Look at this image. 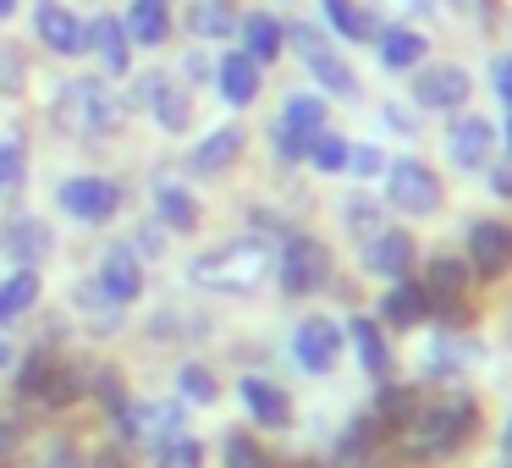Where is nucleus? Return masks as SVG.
<instances>
[{"label": "nucleus", "mask_w": 512, "mask_h": 468, "mask_svg": "<svg viewBox=\"0 0 512 468\" xmlns=\"http://www.w3.org/2000/svg\"><path fill=\"white\" fill-rule=\"evenodd\" d=\"M276 270V254L254 237H237V243H221L210 254H199L188 265V281L204 292H226V298H243V292L265 287V276Z\"/></svg>", "instance_id": "f257e3e1"}, {"label": "nucleus", "mask_w": 512, "mask_h": 468, "mask_svg": "<svg viewBox=\"0 0 512 468\" xmlns=\"http://www.w3.org/2000/svg\"><path fill=\"white\" fill-rule=\"evenodd\" d=\"M56 127L83 138V144H94V138H111L122 127V105L105 89V78H72L56 94Z\"/></svg>", "instance_id": "f03ea898"}, {"label": "nucleus", "mask_w": 512, "mask_h": 468, "mask_svg": "<svg viewBox=\"0 0 512 468\" xmlns=\"http://www.w3.org/2000/svg\"><path fill=\"white\" fill-rule=\"evenodd\" d=\"M468 430H474V402H435L424 413H408V424H402V457L435 463V457L457 452V441Z\"/></svg>", "instance_id": "7ed1b4c3"}, {"label": "nucleus", "mask_w": 512, "mask_h": 468, "mask_svg": "<svg viewBox=\"0 0 512 468\" xmlns=\"http://www.w3.org/2000/svg\"><path fill=\"white\" fill-rule=\"evenodd\" d=\"M276 276H281V292L309 298V292H320L325 281H331V254H325V243H314V237H287V243H281V259H276Z\"/></svg>", "instance_id": "20e7f679"}, {"label": "nucleus", "mask_w": 512, "mask_h": 468, "mask_svg": "<svg viewBox=\"0 0 512 468\" xmlns=\"http://www.w3.org/2000/svg\"><path fill=\"white\" fill-rule=\"evenodd\" d=\"M386 199L402 215H435L441 210V177L419 160H397V166H386Z\"/></svg>", "instance_id": "39448f33"}, {"label": "nucleus", "mask_w": 512, "mask_h": 468, "mask_svg": "<svg viewBox=\"0 0 512 468\" xmlns=\"http://www.w3.org/2000/svg\"><path fill=\"white\" fill-rule=\"evenodd\" d=\"M287 39L298 45V56L309 61V72L320 78V89H325V94H336V100H358V78H353V67H347V61L336 56V50H325L314 28H287Z\"/></svg>", "instance_id": "423d86ee"}, {"label": "nucleus", "mask_w": 512, "mask_h": 468, "mask_svg": "<svg viewBox=\"0 0 512 468\" xmlns=\"http://www.w3.org/2000/svg\"><path fill=\"white\" fill-rule=\"evenodd\" d=\"M56 204L72 215V221L100 226V221H111V215H116L122 188H116V182H105V177H72V182H61V188H56Z\"/></svg>", "instance_id": "0eeeda50"}, {"label": "nucleus", "mask_w": 512, "mask_h": 468, "mask_svg": "<svg viewBox=\"0 0 512 468\" xmlns=\"http://www.w3.org/2000/svg\"><path fill=\"white\" fill-rule=\"evenodd\" d=\"M325 133V100H314V94H298V100H287V111H281L276 133H270V144H276L281 160H303V149H309V138Z\"/></svg>", "instance_id": "6e6552de"}, {"label": "nucleus", "mask_w": 512, "mask_h": 468, "mask_svg": "<svg viewBox=\"0 0 512 468\" xmlns=\"http://www.w3.org/2000/svg\"><path fill=\"white\" fill-rule=\"evenodd\" d=\"M94 287H100L105 298L116 303V309H127V303H138V292H144V259H138L127 243L105 248V259H100V276H94Z\"/></svg>", "instance_id": "1a4fd4ad"}, {"label": "nucleus", "mask_w": 512, "mask_h": 468, "mask_svg": "<svg viewBox=\"0 0 512 468\" xmlns=\"http://www.w3.org/2000/svg\"><path fill=\"white\" fill-rule=\"evenodd\" d=\"M133 105H149V111H155V122L166 127V133H182V127H188V111H193L188 89H177V83L160 78V72H149V78L133 83Z\"/></svg>", "instance_id": "9d476101"}, {"label": "nucleus", "mask_w": 512, "mask_h": 468, "mask_svg": "<svg viewBox=\"0 0 512 468\" xmlns=\"http://www.w3.org/2000/svg\"><path fill=\"white\" fill-rule=\"evenodd\" d=\"M292 353H298V364L309 369V375H325V369L342 358V325L325 320V314H314V320L298 325V336H292Z\"/></svg>", "instance_id": "9b49d317"}, {"label": "nucleus", "mask_w": 512, "mask_h": 468, "mask_svg": "<svg viewBox=\"0 0 512 468\" xmlns=\"http://www.w3.org/2000/svg\"><path fill=\"white\" fill-rule=\"evenodd\" d=\"M116 419H122V430L133 435V441H144V446H166L171 435H182V408L177 402H133V408H122Z\"/></svg>", "instance_id": "f8f14e48"}, {"label": "nucleus", "mask_w": 512, "mask_h": 468, "mask_svg": "<svg viewBox=\"0 0 512 468\" xmlns=\"http://www.w3.org/2000/svg\"><path fill=\"white\" fill-rule=\"evenodd\" d=\"M463 100H468L463 67H419L413 72V105H424V111H457Z\"/></svg>", "instance_id": "ddd939ff"}, {"label": "nucleus", "mask_w": 512, "mask_h": 468, "mask_svg": "<svg viewBox=\"0 0 512 468\" xmlns=\"http://www.w3.org/2000/svg\"><path fill=\"white\" fill-rule=\"evenodd\" d=\"M34 28H39V39H45V50H56V56H83V50H89V28H83L61 0H45V6H39Z\"/></svg>", "instance_id": "4468645a"}, {"label": "nucleus", "mask_w": 512, "mask_h": 468, "mask_svg": "<svg viewBox=\"0 0 512 468\" xmlns=\"http://www.w3.org/2000/svg\"><path fill=\"white\" fill-rule=\"evenodd\" d=\"M490 149H496V127H490L485 116H463V122H452V133H446V155H452L457 171H479L490 160Z\"/></svg>", "instance_id": "2eb2a0df"}, {"label": "nucleus", "mask_w": 512, "mask_h": 468, "mask_svg": "<svg viewBox=\"0 0 512 468\" xmlns=\"http://www.w3.org/2000/svg\"><path fill=\"white\" fill-rule=\"evenodd\" d=\"M364 270H369V276H386V281H402L413 270V237L408 232L364 237Z\"/></svg>", "instance_id": "dca6fc26"}, {"label": "nucleus", "mask_w": 512, "mask_h": 468, "mask_svg": "<svg viewBox=\"0 0 512 468\" xmlns=\"http://www.w3.org/2000/svg\"><path fill=\"white\" fill-rule=\"evenodd\" d=\"M468 259H474L479 276H501V270H512V226L479 221L474 232H468Z\"/></svg>", "instance_id": "f3484780"}, {"label": "nucleus", "mask_w": 512, "mask_h": 468, "mask_svg": "<svg viewBox=\"0 0 512 468\" xmlns=\"http://www.w3.org/2000/svg\"><path fill=\"white\" fill-rule=\"evenodd\" d=\"M215 83H221L226 105H254L259 100V61L243 56V50H232V56H221V67H215Z\"/></svg>", "instance_id": "a211bd4d"}, {"label": "nucleus", "mask_w": 512, "mask_h": 468, "mask_svg": "<svg viewBox=\"0 0 512 468\" xmlns=\"http://www.w3.org/2000/svg\"><path fill=\"white\" fill-rule=\"evenodd\" d=\"M6 254L17 259V270L45 265V254H50V226L39 221V215H17V221L6 226Z\"/></svg>", "instance_id": "6ab92c4d"}, {"label": "nucleus", "mask_w": 512, "mask_h": 468, "mask_svg": "<svg viewBox=\"0 0 512 468\" xmlns=\"http://www.w3.org/2000/svg\"><path fill=\"white\" fill-rule=\"evenodd\" d=\"M237 155H243V127H215V133L193 149L188 166H193V177H221Z\"/></svg>", "instance_id": "aec40b11"}, {"label": "nucleus", "mask_w": 512, "mask_h": 468, "mask_svg": "<svg viewBox=\"0 0 512 468\" xmlns=\"http://www.w3.org/2000/svg\"><path fill=\"white\" fill-rule=\"evenodd\" d=\"M237 391H243V402H248V413H254V424H270V430H281V424L292 419L287 391H276L270 380H254V375H248Z\"/></svg>", "instance_id": "412c9836"}, {"label": "nucleus", "mask_w": 512, "mask_h": 468, "mask_svg": "<svg viewBox=\"0 0 512 468\" xmlns=\"http://www.w3.org/2000/svg\"><path fill=\"white\" fill-rule=\"evenodd\" d=\"M127 45H144V50H155V45H166V34H171V17H166V6L160 0H133V12H127Z\"/></svg>", "instance_id": "4be33fe9"}, {"label": "nucleus", "mask_w": 512, "mask_h": 468, "mask_svg": "<svg viewBox=\"0 0 512 468\" xmlns=\"http://www.w3.org/2000/svg\"><path fill=\"white\" fill-rule=\"evenodd\" d=\"M155 215L171 232H193L199 226V204H193V193L182 182H155Z\"/></svg>", "instance_id": "5701e85b"}, {"label": "nucleus", "mask_w": 512, "mask_h": 468, "mask_svg": "<svg viewBox=\"0 0 512 468\" xmlns=\"http://www.w3.org/2000/svg\"><path fill=\"white\" fill-rule=\"evenodd\" d=\"M89 50H100V67L111 72V78H122L127 72V28L116 23V17H100V23H89Z\"/></svg>", "instance_id": "b1692460"}, {"label": "nucleus", "mask_w": 512, "mask_h": 468, "mask_svg": "<svg viewBox=\"0 0 512 468\" xmlns=\"http://www.w3.org/2000/svg\"><path fill=\"white\" fill-rule=\"evenodd\" d=\"M424 50H430V39L413 34V28H386V34H380V61H386L391 72L424 67Z\"/></svg>", "instance_id": "393cba45"}, {"label": "nucleus", "mask_w": 512, "mask_h": 468, "mask_svg": "<svg viewBox=\"0 0 512 468\" xmlns=\"http://www.w3.org/2000/svg\"><path fill=\"white\" fill-rule=\"evenodd\" d=\"M34 303H39V270H12V276L0 281V325L23 320Z\"/></svg>", "instance_id": "a878e982"}, {"label": "nucleus", "mask_w": 512, "mask_h": 468, "mask_svg": "<svg viewBox=\"0 0 512 468\" xmlns=\"http://www.w3.org/2000/svg\"><path fill=\"white\" fill-rule=\"evenodd\" d=\"M380 309H386V320H391V325H419L424 314H430V292H424L419 281L402 276L397 287L386 292V303H380Z\"/></svg>", "instance_id": "bb28decb"}, {"label": "nucleus", "mask_w": 512, "mask_h": 468, "mask_svg": "<svg viewBox=\"0 0 512 468\" xmlns=\"http://www.w3.org/2000/svg\"><path fill=\"white\" fill-rule=\"evenodd\" d=\"M281 39H287V28L276 23V17H265V12H254V17H243V56H254V61H276L281 56Z\"/></svg>", "instance_id": "cd10ccee"}, {"label": "nucleus", "mask_w": 512, "mask_h": 468, "mask_svg": "<svg viewBox=\"0 0 512 468\" xmlns=\"http://www.w3.org/2000/svg\"><path fill=\"white\" fill-rule=\"evenodd\" d=\"M347 336H353V347H358V364H364L369 375H386V369H391V353H386V336H380V325H369V314H358V320L347 325Z\"/></svg>", "instance_id": "c85d7f7f"}, {"label": "nucleus", "mask_w": 512, "mask_h": 468, "mask_svg": "<svg viewBox=\"0 0 512 468\" xmlns=\"http://www.w3.org/2000/svg\"><path fill=\"white\" fill-rule=\"evenodd\" d=\"M237 28V17L226 12L221 0H193L188 6V34H199V39H226Z\"/></svg>", "instance_id": "c756f323"}, {"label": "nucleus", "mask_w": 512, "mask_h": 468, "mask_svg": "<svg viewBox=\"0 0 512 468\" xmlns=\"http://www.w3.org/2000/svg\"><path fill=\"white\" fill-rule=\"evenodd\" d=\"M320 6H325V23H331L342 39H369L375 34V17L358 12L353 0H320Z\"/></svg>", "instance_id": "7c9ffc66"}, {"label": "nucleus", "mask_w": 512, "mask_h": 468, "mask_svg": "<svg viewBox=\"0 0 512 468\" xmlns=\"http://www.w3.org/2000/svg\"><path fill=\"white\" fill-rule=\"evenodd\" d=\"M303 160H314L320 171H347V138L325 127V133H314V138H309V149H303Z\"/></svg>", "instance_id": "2f4dec72"}, {"label": "nucleus", "mask_w": 512, "mask_h": 468, "mask_svg": "<svg viewBox=\"0 0 512 468\" xmlns=\"http://www.w3.org/2000/svg\"><path fill=\"white\" fill-rule=\"evenodd\" d=\"M177 391H182L188 402H199V408H210V402L221 397V386H215V375H210L204 364H182V369H177Z\"/></svg>", "instance_id": "473e14b6"}, {"label": "nucleus", "mask_w": 512, "mask_h": 468, "mask_svg": "<svg viewBox=\"0 0 512 468\" xmlns=\"http://www.w3.org/2000/svg\"><path fill=\"white\" fill-rule=\"evenodd\" d=\"M155 468H204V446L193 435H171L166 446H155Z\"/></svg>", "instance_id": "72a5a7b5"}, {"label": "nucleus", "mask_w": 512, "mask_h": 468, "mask_svg": "<svg viewBox=\"0 0 512 468\" xmlns=\"http://www.w3.org/2000/svg\"><path fill=\"white\" fill-rule=\"evenodd\" d=\"M463 265H457V259H435L430 265V281H424V292H430V298H457V292H463Z\"/></svg>", "instance_id": "f704fd0d"}, {"label": "nucleus", "mask_w": 512, "mask_h": 468, "mask_svg": "<svg viewBox=\"0 0 512 468\" xmlns=\"http://www.w3.org/2000/svg\"><path fill=\"white\" fill-rule=\"evenodd\" d=\"M342 215H347V226H353V237H375V232H386V226H380V204H375V199H347V204H342Z\"/></svg>", "instance_id": "c9c22d12"}, {"label": "nucleus", "mask_w": 512, "mask_h": 468, "mask_svg": "<svg viewBox=\"0 0 512 468\" xmlns=\"http://www.w3.org/2000/svg\"><path fill=\"white\" fill-rule=\"evenodd\" d=\"M226 468H276L248 435H226Z\"/></svg>", "instance_id": "e433bc0d"}, {"label": "nucleus", "mask_w": 512, "mask_h": 468, "mask_svg": "<svg viewBox=\"0 0 512 468\" xmlns=\"http://www.w3.org/2000/svg\"><path fill=\"white\" fill-rule=\"evenodd\" d=\"M28 468H89V463L78 457V446H72V441H45Z\"/></svg>", "instance_id": "4c0bfd02"}, {"label": "nucleus", "mask_w": 512, "mask_h": 468, "mask_svg": "<svg viewBox=\"0 0 512 468\" xmlns=\"http://www.w3.org/2000/svg\"><path fill=\"white\" fill-rule=\"evenodd\" d=\"M23 138H0V188H12V182H23Z\"/></svg>", "instance_id": "58836bf2"}, {"label": "nucleus", "mask_w": 512, "mask_h": 468, "mask_svg": "<svg viewBox=\"0 0 512 468\" xmlns=\"http://www.w3.org/2000/svg\"><path fill=\"white\" fill-rule=\"evenodd\" d=\"M347 171H358V177H380V171H386V155H380L375 144H358V149H347Z\"/></svg>", "instance_id": "ea45409f"}, {"label": "nucleus", "mask_w": 512, "mask_h": 468, "mask_svg": "<svg viewBox=\"0 0 512 468\" xmlns=\"http://www.w3.org/2000/svg\"><path fill=\"white\" fill-rule=\"evenodd\" d=\"M490 89H496L501 105H512V56H501L496 67H490Z\"/></svg>", "instance_id": "a19ab883"}, {"label": "nucleus", "mask_w": 512, "mask_h": 468, "mask_svg": "<svg viewBox=\"0 0 512 468\" xmlns=\"http://www.w3.org/2000/svg\"><path fill=\"white\" fill-rule=\"evenodd\" d=\"M17 83H23V61L12 50H0V94H17Z\"/></svg>", "instance_id": "79ce46f5"}, {"label": "nucleus", "mask_w": 512, "mask_h": 468, "mask_svg": "<svg viewBox=\"0 0 512 468\" xmlns=\"http://www.w3.org/2000/svg\"><path fill=\"white\" fill-rule=\"evenodd\" d=\"M127 248H133V254H149V259H155V254H160V232H155V226H138V243H127Z\"/></svg>", "instance_id": "37998d69"}, {"label": "nucleus", "mask_w": 512, "mask_h": 468, "mask_svg": "<svg viewBox=\"0 0 512 468\" xmlns=\"http://www.w3.org/2000/svg\"><path fill=\"white\" fill-rule=\"evenodd\" d=\"M204 72H210V61H204V56H199V50H193V56H188V61H182V78H188V83H199V78H204Z\"/></svg>", "instance_id": "c03bdc74"}, {"label": "nucleus", "mask_w": 512, "mask_h": 468, "mask_svg": "<svg viewBox=\"0 0 512 468\" xmlns=\"http://www.w3.org/2000/svg\"><path fill=\"white\" fill-rule=\"evenodd\" d=\"M490 188H496L501 199H512V171H490Z\"/></svg>", "instance_id": "a18cd8bd"}, {"label": "nucleus", "mask_w": 512, "mask_h": 468, "mask_svg": "<svg viewBox=\"0 0 512 468\" xmlns=\"http://www.w3.org/2000/svg\"><path fill=\"white\" fill-rule=\"evenodd\" d=\"M12 446H17V424H6V419H0V457L12 452Z\"/></svg>", "instance_id": "49530a36"}, {"label": "nucleus", "mask_w": 512, "mask_h": 468, "mask_svg": "<svg viewBox=\"0 0 512 468\" xmlns=\"http://www.w3.org/2000/svg\"><path fill=\"white\" fill-rule=\"evenodd\" d=\"M12 364V342H6V336H0V369Z\"/></svg>", "instance_id": "de8ad7c7"}, {"label": "nucleus", "mask_w": 512, "mask_h": 468, "mask_svg": "<svg viewBox=\"0 0 512 468\" xmlns=\"http://www.w3.org/2000/svg\"><path fill=\"white\" fill-rule=\"evenodd\" d=\"M12 12H17V0H0V23H6Z\"/></svg>", "instance_id": "09e8293b"}, {"label": "nucleus", "mask_w": 512, "mask_h": 468, "mask_svg": "<svg viewBox=\"0 0 512 468\" xmlns=\"http://www.w3.org/2000/svg\"><path fill=\"white\" fill-rule=\"evenodd\" d=\"M501 452L512 457V419H507V435H501Z\"/></svg>", "instance_id": "8fccbe9b"}, {"label": "nucleus", "mask_w": 512, "mask_h": 468, "mask_svg": "<svg viewBox=\"0 0 512 468\" xmlns=\"http://www.w3.org/2000/svg\"><path fill=\"white\" fill-rule=\"evenodd\" d=\"M89 468H122V463H116V457H100V463H89Z\"/></svg>", "instance_id": "3c124183"}, {"label": "nucleus", "mask_w": 512, "mask_h": 468, "mask_svg": "<svg viewBox=\"0 0 512 468\" xmlns=\"http://www.w3.org/2000/svg\"><path fill=\"white\" fill-rule=\"evenodd\" d=\"M408 6H419V12H435V0H408Z\"/></svg>", "instance_id": "603ef678"}, {"label": "nucleus", "mask_w": 512, "mask_h": 468, "mask_svg": "<svg viewBox=\"0 0 512 468\" xmlns=\"http://www.w3.org/2000/svg\"><path fill=\"white\" fill-rule=\"evenodd\" d=\"M501 138H507V155H512V122H507V133H501Z\"/></svg>", "instance_id": "864d4df0"}, {"label": "nucleus", "mask_w": 512, "mask_h": 468, "mask_svg": "<svg viewBox=\"0 0 512 468\" xmlns=\"http://www.w3.org/2000/svg\"><path fill=\"white\" fill-rule=\"evenodd\" d=\"M160 6H166V0H160Z\"/></svg>", "instance_id": "5fc2aeb1"}, {"label": "nucleus", "mask_w": 512, "mask_h": 468, "mask_svg": "<svg viewBox=\"0 0 512 468\" xmlns=\"http://www.w3.org/2000/svg\"><path fill=\"white\" fill-rule=\"evenodd\" d=\"M507 468H512V463H507Z\"/></svg>", "instance_id": "6e6d98bb"}]
</instances>
